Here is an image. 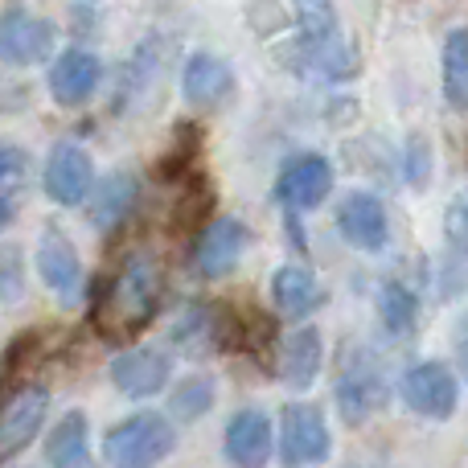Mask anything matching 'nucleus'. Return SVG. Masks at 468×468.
I'll return each instance as SVG.
<instances>
[{"instance_id":"obj_1","label":"nucleus","mask_w":468,"mask_h":468,"mask_svg":"<svg viewBox=\"0 0 468 468\" xmlns=\"http://www.w3.org/2000/svg\"><path fill=\"white\" fill-rule=\"evenodd\" d=\"M161 263L148 250H132L107 283L103 304L95 308V324L107 341H132L161 308Z\"/></svg>"},{"instance_id":"obj_2","label":"nucleus","mask_w":468,"mask_h":468,"mask_svg":"<svg viewBox=\"0 0 468 468\" xmlns=\"http://www.w3.org/2000/svg\"><path fill=\"white\" fill-rule=\"evenodd\" d=\"M296 8V41L283 49V62L296 74L316 79H349L357 70V49L346 41L333 0H292Z\"/></svg>"},{"instance_id":"obj_3","label":"nucleus","mask_w":468,"mask_h":468,"mask_svg":"<svg viewBox=\"0 0 468 468\" xmlns=\"http://www.w3.org/2000/svg\"><path fill=\"white\" fill-rule=\"evenodd\" d=\"M177 448V428L161 411H140L103 436V461L112 468H161Z\"/></svg>"},{"instance_id":"obj_4","label":"nucleus","mask_w":468,"mask_h":468,"mask_svg":"<svg viewBox=\"0 0 468 468\" xmlns=\"http://www.w3.org/2000/svg\"><path fill=\"white\" fill-rule=\"evenodd\" d=\"M333 456V431L321 407L288 403L280 415V464L283 468H316Z\"/></svg>"},{"instance_id":"obj_5","label":"nucleus","mask_w":468,"mask_h":468,"mask_svg":"<svg viewBox=\"0 0 468 468\" xmlns=\"http://www.w3.org/2000/svg\"><path fill=\"white\" fill-rule=\"evenodd\" d=\"M387 399H390L387 370H382L370 354L354 349L337 370V407H341V415H346V423L349 428L366 423L374 411L387 407Z\"/></svg>"},{"instance_id":"obj_6","label":"nucleus","mask_w":468,"mask_h":468,"mask_svg":"<svg viewBox=\"0 0 468 468\" xmlns=\"http://www.w3.org/2000/svg\"><path fill=\"white\" fill-rule=\"evenodd\" d=\"M250 247V230L239 218H210L189 247V267L197 280H227Z\"/></svg>"},{"instance_id":"obj_7","label":"nucleus","mask_w":468,"mask_h":468,"mask_svg":"<svg viewBox=\"0 0 468 468\" xmlns=\"http://www.w3.org/2000/svg\"><path fill=\"white\" fill-rule=\"evenodd\" d=\"M58 46V25L46 16L29 13V8H8L0 13V62L5 66H41L54 58Z\"/></svg>"},{"instance_id":"obj_8","label":"nucleus","mask_w":468,"mask_h":468,"mask_svg":"<svg viewBox=\"0 0 468 468\" xmlns=\"http://www.w3.org/2000/svg\"><path fill=\"white\" fill-rule=\"evenodd\" d=\"M41 186H46V197H54L58 206H82L95 189V156L79 140H62L49 153Z\"/></svg>"},{"instance_id":"obj_9","label":"nucleus","mask_w":468,"mask_h":468,"mask_svg":"<svg viewBox=\"0 0 468 468\" xmlns=\"http://www.w3.org/2000/svg\"><path fill=\"white\" fill-rule=\"evenodd\" d=\"M33 263H37L41 283H46V288L58 296V304H62V308L79 304V300H82V259H79V250H74V242L66 239L58 227L41 230Z\"/></svg>"},{"instance_id":"obj_10","label":"nucleus","mask_w":468,"mask_h":468,"mask_svg":"<svg viewBox=\"0 0 468 468\" xmlns=\"http://www.w3.org/2000/svg\"><path fill=\"white\" fill-rule=\"evenodd\" d=\"M49 411V390L37 382H25V387L8 390L5 403H0V461L16 456L21 448L33 444V436L41 431Z\"/></svg>"},{"instance_id":"obj_11","label":"nucleus","mask_w":468,"mask_h":468,"mask_svg":"<svg viewBox=\"0 0 468 468\" xmlns=\"http://www.w3.org/2000/svg\"><path fill=\"white\" fill-rule=\"evenodd\" d=\"M399 395L423 420H448L456 411V399H461V387H456V374L448 370L444 362H420L403 374L399 382Z\"/></svg>"},{"instance_id":"obj_12","label":"nucleus","mask_w":468,"mask_h":468,"mask_svg":"<svg viewBox=\"0 0 468 468\" xmlns=\"http://www.w3.org/2000/svg\"><path fill=\"white\" fill-rule=\"evenodd\" d=\"M337 230L349 247L366 250V255H378L390 242V218L382 197L366 194V189H354V194L341 197L337 206Z\"/></svg>"},{"instance_id":"obj_13","label":"nucleus","mask_w":468,"mask_h":468,"mask_svg":"<svg viewBox=\"0 0 468 468\" xmlns=\"http://www.w3.org/2000/svg\"><path fill=\"white\" fill-rule=\"evenodd\" d=\"M234 70L227 58L210 54V49H197V54H189L186 70H181V95H186L189 107H197V112H218V107H227L234 99Z\"/></svg>"},{"instance_id":"obj_14","label":"nucleus","mask_w":468,"mask_h":468,"mask_svg":"<svg viewBox=\"0 0 468 468\" xmlns=\"http://www.w3.org/2000/svg\"><path fill=\"white\" fill-rule=\"evenodd\" d=\"M173 378V357L156 346H136L112 357V382L120 395L128 399H153L169 387Z\"/></svg>"},{"instance_id":"obj_15","label":"nucleus","mask_w":468,"mask_h":468,"mask_svg":"<svg viewBox=\"0 0 468 468\" xmlns=\"http://www.w3.org/2000/svg\"><path fill=\"white\" fill-rule=\"evenodd\" d=\"M329 189H333V165L321 153H304L296 161H288L280 181H275V197L296 214L316 210L329 197Z\"/></svg>"},{"instance_id":"obj_16","label":"nucleus","mask_w":468,"mask_h":468,"mask_svg":"<svg viewBox=\"0 0 468 468\" xmlns=\"http://www.w3.org/2000/svg\"><path fill=\"white\" fill-rule=\"evenodd\" d=\"M103 87V62L90 49H66L49 66V95L58 107H82Z\"/></svg>"},{"instance_id":"obj_17","label":"nucleus","mask_w":468,"mask_h":468,"mask_svg":"<svg viewBox=\"0 0 468 468\" xmlns=\"http://www.w3.org/2000/svg\"><path fill=\"white\" fill-rule=\"evenodd\" d=\"M222 448H227V461L234 468H263L275 452V431L259 407L230 415L227 431H222Z\"/></svg>"},{"instance_id":"obj_18","label":"nucleus","mask_w":468,"mask_h":468,"mask_svg":"<svg viewBox=\"0 0 468 468\" xmlns=\"http://www.w3.org/2000/svg\"><path fill=\"white\" fill-rule=\"evenodd\" d=\"M321 366H324V337L316 324H300V329H292L288 337L280 341L275 374H280L283 387H292V390L313 387Z\"/></svg>"},{"instance_id":"obj_19","label":"nucleus","mask_w":468,"mask_h":468,"mask_svg":"<svg viewBox=\"0 0 468 468\" xmlns=\"http://www.w3.org/2000/svg\"><path fill=\"white\" fill-rule=\"evenodd\" d=\"M46 461L49 468H99L90 452V420L87 411H66L46 436Z\"/></svg>"},{"instance_id":"obj_20","label":"nucleus","mask_w":468,"mask_h":468,"mask_svg":"<svg viewBox=\"0 0 468 468\" xmlns=\"http://www.w3.org/2000/svg\"><path fill=\"white\" fill-rule=\"evenodd\" d=\"M136 197H140V177L132 169H115L103 186L90 189V222L99 230H115L132 214Z\"/></svg>"},{"instance_id":"obj_21","label":"nucleus","mask_w":468,"mask_h":468,"mask_svg":"<svg viewBox=\"0 0 468 468\" xmlns=\"http://www.w3.org/2000/svg\"><path fill=\"white\" fill-rule=\"evenodd\" d=\"M321 300H324V292L308 267L283 263L271 271V304L280 316H304V313H313Z\"/></svg>"},{"instance_id":"obj_22","label":"nucleus","mask_w":468,"mask_h":468,"mask_svg":"<svg viewBox=\"0 0 468 468\" xmlns=\"http://www.w3.org/2000/svg\"><path fill=\"white\" fill-rule=\"evenodd\" d=\"M29 181H33L29 153L13 144H0V230L13 227V218L21 214Z\"/></svg>"},{"instance_id":"obj_23","label":"nucleus","mask_w":468,"mask_h":468,"mask_svg":"<svg viewBox=\"0 0 468 468\" xmlns=\"http://www.w3.org/2000/svg\"><path fill=\"white\" fill-rule=\"evenodd\" d=\"M173 341L181 354H210L227 337H222V324L210 304H189L186 316H177V324H173Z\"/></svg>"},{"instance_id":"obj_24","label":"nucleus","mask_w":468,"mask_h":468,"mask_svg":"<svg viewBox=\"0 0 468 468\" xmlns=\"http://www.w3.org/2000/svg\"><path fill=\"white\" fill-rule=\"evenodd\" d=\"M440 66H444V95H448V103H452L456 112H464V103H468V33L464 29L448 33Z\"/></svg>"},{"instance_id":"obj_25","label":"nucleus","mask_w":468,"mask_h":468,"mask_svg":"<svg viewBox=\"0 0 468 468\" xmlns=\"http://www.w3.org/2000/svg\"><path fill=\"white\" fill-rule=\"evenodd\" d=\"M378 313L390 333H411L415 324H420V296H415L407 283L387 280L378 288Z\"/></svg>"},{"instance_id":"obj_26","label":"nucleus","mask_w":468,"mask_h":468,"mask_svg":"<svg viewBox=\"0 0 468 468\" xmlns=\"http://www.w3.org/2000/svg\"><path fill=\"white\" fill-rule=\"evenodd\" d=\"M214 399H218V387H214V378H206V374H189V378H181L177 390H173L169 411L177 415L181 423H197L202 415H210Z\"/></svg>"},{"instance_id":"obj_27","label":"nucleus","mask_w":468,"mask_h":468,"mask_svg":"<svg viewBox=\"0 0 468 468\" xmlns=\"http://www.w3.org/2000/svg\"><path fill=\"white\" fill-rule=\"evenodd\" d=\"M431 165H436V156H431V140L428 136H407V148H403V173L407 181H411L415 189H423L431 181Z\"/></svg>"},{"instance_id":"obj_28","label":"nucleus","mask_w":468,"mask_h":468,"mask_svg":"<svg viewBox=\"0 0 468 468\" xmlns=\"http://www.w3.org/2000/svg\"><path fill=\"white\" fill-rule=\"evenodd\" d=\"M448 239H452V250L461 255L464 250V197H456L452 210H448Z\"/></svg>"}]
</instances>
